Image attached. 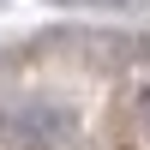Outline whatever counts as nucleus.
<instances>
[{
	"instance_id": "nucleus-1",
	"label": "nucleus",
	"mask_w": 150,
	"mask_h": 150,
	"mask_svg": "<svg viewBox=\"0 0 150 150\" xmlns=\"http://www.w3.org/2000/svg\"><path fill=\"white\" fill-rule=\"evenodd\" d=\"M66 138H72V114L60 102L24 96V102L0 108V144L6 150H60Z\"/></svg>"
}]
</instances>
